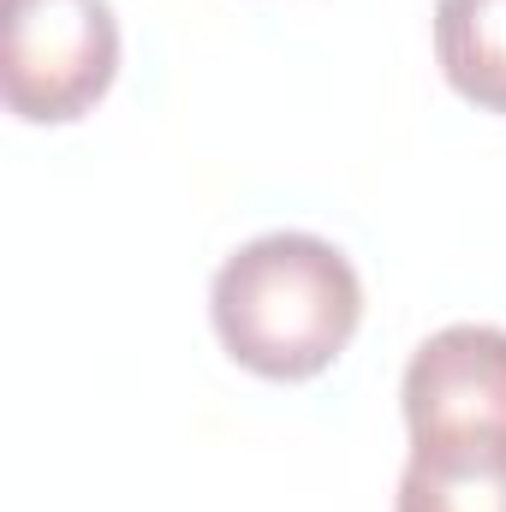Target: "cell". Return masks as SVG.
Masks as SVG:
<instances>
[{
  "mask_svg": "<svg viewBox=\"0 0 506 512\" xmlns=\"http://www.w3.org/2000/svg\"><path fill=\"white\" fill-rule=\"evenodd\" d=\"M399 399L411 447L506 441V328L453 322L429 334L405 364Z\"/></svg>",
  "mask_w": 506,
  "mask_h": 512,
  "instance_id": "3",
  "label": "cell"
},
{
  "mask_svg": "<svg viewBox=\"0 0 506 512\" xmlns=\"http://www.w3.org/2000/svg\"><path fill=\"white\" fill-rule=\"evenodd\" d=\"M120 72L108 0H0V96L24 126L84 120Z\"/></svg>",
  "mask_w": 506,
  "mask_h": 512,
  "instance_id": "2",
  "label": "cell"
},
{
  "mask_svg": "<svg viewBox=\"0 0 506 512\" xmlns=\"http://www.w3.org/2000/svg\"><path fill=\"white\" fill-rule=\"evenodd\" d=\"M441 78L483 114H506V0H435Z\"/></svg>",
  "mask_w": 506,
  "mask_h": 512,
  "instance_id": "5",
  "label": "cell"
},
{
  "mask_svg": "<svg viewBox=\"0 0 506 512\" xmlns=\"http://www.w3.org/2000/svg\"><path fill=\"white\" fill-rule=\"evenodd\" d=\"M209 316L233 364L251 376L310 382L352 346L364 286L340 245L316 233H262L215 268Z\"/></svg>",
  "mask_w": 506,
  "mask_h": 512,
  "instance_id": "1",
  "label": "cell"
},
{
  "mask_svg": "<svg viewBox=\"0 0 506 512\" xmlns=\"http://www.w3.org/2000/svg\"><path fill=\"white\" fill-rule=\"evenodd\" d=\"M393 512H506V441L411 447Z\"/></svg>",
  "mask_w": 506,
  "mask_h": 512,
  "instance_id": "4",
  "label": "cell"
}]
</instances>
